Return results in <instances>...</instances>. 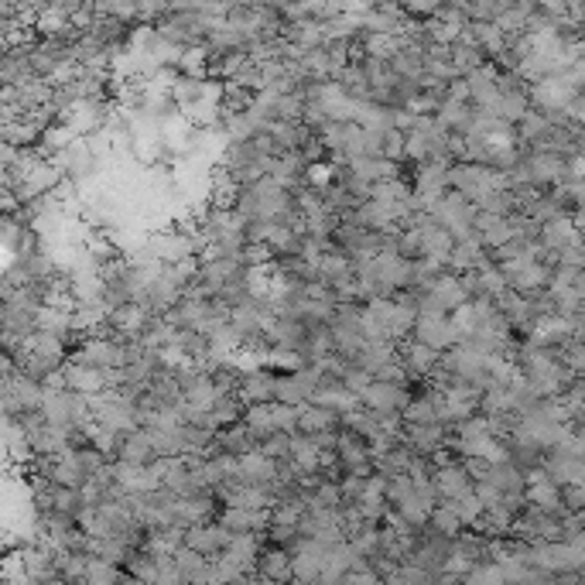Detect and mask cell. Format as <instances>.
Masks as SVG:
<instances>
[{
	"instance_id": "7402d4cb",
	"label": "cell",
	"mask_w": 585,
	"mask_h": 585,
	"mask_svg": "<svg viewBox=\"0 0 585 585\" xmlns=\"http://www.w3.org/2000/svg\"><path fill=\"white\" fill-rule=\"evenodd\" d=\"M404 425H442V418H438V401L432 390L411 397V404L404 408Z\"/></svg>"
},
{
	"instance_id": "d6986e66",
	"label": "cell",
	"mask_w": 585,
	"mask_h": 585,
	"mask_svg": "<svg viewBox=\"0 0 585 585\" xmlns=\"http://www.w3.org/2000/svg\"><path fill=\"white\" fill-rule=\"evenodd\" d=\"M497 308L503 312V319L514 325V329H524V332H531L534 319H538L534 302L527 295H517V291H507L503 298H497Z\"/></svg>"
},
{
	"instance_id": "4316f807",
	"label": "cell",
	"mask_w": 585,
	"mask_h": 585,
	"mask_svg": "<svg viewBox=\"0 0 585 585\" xmlns=\"http://www.w3.org/2000/svg\"><path fill=\"white\" fill-rule=\"evenodd\" d=\"M432 520H435V527H438V534H455L462 527V520H459V514L452 510V503H445V507H438L435 514H432Z\"/></svg>"
},
{
	"instance_id": "603a6c76",
	"label": "cell",
	"mask_w": 585,
	"mask_h": 585,
	"mask_svg": "<svg viewBox=\"0 0 585 585\" xmlns=\"http://www.w3.org/2000/svg\"><path fill=\"white\" fill-rule=\"evenodd\" d=\"M558 356H562L565 370L575 377V384H585V343L582 339H572L565 349H558Z\"/></svg>"
},
{
	"instance_id": "9c48e42d",
	"label": "cell",
	"mask_w": 585,
	"mask_h": 585,
	"mask_svg": "<svg viewBox=\"0 0 585 585\" xmlns=\"http://www.w3.org/2000/svg\"><path fill=\"white\" fill-rule=\"evenodd\" d=\"M65 387L72 390V394H79V397H100V394H107L110 384H107V373L103 370H93V367H79V363H65Z\"/></svg>"
},
{
	"instance_id": "7a4b0ae2",
	"label": "cell",
	"mask_w": 585,
	"mask_h": 585,
	"mask_svg": "<svg viewBox=\"0 0 585 585\" xmlns=\"http://www.w3.org/2000/svg\"><path fill=\"white\" fill-rule=\"evenodd\" d=\"M432 219L438 226H445V230H449L455 240H466V237H473V233H476L479 209L466 199V195H459V192L449 189L432 206Z\"/></svg>"
},
{
	"instance_id": "8992f818",
	"label": "cell",
	"mask_w": 585,
	"mask_h": 585,
	"mask_svg": "<svg viewBox=\"0 0 585 585\" xmlns=\"http://www.w3.org/2000/svg\"><path fill=\"white\" fill-rule=\"evenodd\" d=\"M527 339L544 349H565L575 339V322L565 319V315H538Z\"/></svg>"
},
{
	"instance_id": "52a82bcc",
	"label": "cell",
	"mask_w": 585,
	"mask_h": 585,
	"mask_svg": "<svg viewBox=\"0 0 585 585\" xmlns=\"http://www.w3.org/2000/svg\"><path fill=\"white\" fill-rule=\"evenodd\" d=\"M360 401H363V408L373 411V414H404V408L411 404V394H408V387L373 380V384L363 390Z\"/></svg>"
},
{
	"instance_id": "277c9868",
	"label": "cell",
	"mask_w": 585,
	"mask_h": 585,
	"mask_svg": "<svg viewBox=\"0 0 585 585\" xmlns=\"http://www.w3.org/2000/svg\"><path fill=\"white\" fill-rule=\"evenodd\" d=\"M414 298H418V295H414ZM425 298L435 308H442L445 315H452V312H459V308H466L469 302H473V291H469V284H466V278H462V274L445 271L442 278L428 284Z\"/></svg>"
},
{
	"instance_id": "cb8c5ba5",
	"label": "cell",
	"mask_w": 585,
	"mask_h": 585,
	"mask_svg": "<svg viewBox=\"0 0 585 585\" xmlns=\"http://www.w3.org/2000/svg\"><path fill=\"white\" fill-rule=\"evenodd\" d=\"M555 267H568V271H585V240L565 247L562 254H555Z\"/></svg>"
},
{
	"instance_id": "2e32d148",
	"label": "cell",
	"mask_w": 585,
	"mask_h": 585,
	"mask_svg": "<svg viewBox=\"0 0 585 585\" xmlns=\"http://www.w3.org/2000/svg\"><path fill=\"white\" fill-rule=\"evenodd\" d=\"M418 230V240H421V254H418V260L421 257H442V260H449V254H452V247H455V237L445 226H438L432 216L425 219V223H418L414 226Z\"/></svg>"
},
{
	"instance_id": "3957f363",
	"label": "cell",
	"mask_w": 585,
	"mask_h": 585,
	"mask_svg": "<svg viewBox=\"0 0 585 585\" xmlns=\"http://www.w3.org/2000/svg\"><path fill=\"white\" fill-rule=\"evenodd\" d=\"M154 319H158V315H154L144 302H130L124 308H117V312H110V332L117 339H124V343H141L154 325Z\"/></svg>"
},
{
	"instance_id": "5b68a950",
	"label": "cell",
	"mask_w": 585,
	"mask_h": 585,
	"mask_svg": "<svg viewBox=\"0 0 585 585\" xmlns=\"http://www.w3.org/2000/svg\"><path fill=\"white\" fill-rule=\"evenodd\" d=\"M336 455H339V462H343V469L349 476H370V469H377L373 466L377 459H373L370 442L367 438H360L356 432H349V428H339Z\"/></svg>"
},
{
	"instance_id": "6da1fadb",
	"label": "cell",
	"mask_w": 585,
	"mask_h": 585,
	"mask_svg": "<svg viewBox=\"0 0 585 585\" xmlns=\"http://www.w3.org/2000/svg\"><path fill=\"white\" fill-rule=\"evenodd\" d=\"M418 302V325H414V343L435 349V353H449L455 346V332H452V319L428 302L425 295L414 298Z\"/></svg>"
},
{
	"instance_id": "4fadbf2b",
	"label": "cell",
	"mask_w": 585,
	"mask_h": 585,
	"mask_svg": "<svg viewBox=\"0 0 585 585\" xmlns=\"http://www.w3.org/2000/svg\"><path fill=\"white\" fill-rule=\"evenodd\" d=\"M117 462H127V466H154V462H158V452H154V445H151L148 428H137V432H127L120 438Z\"/></svg>"
},
{
	"instance_id": "8fae6325",
	"label": "cell",
	"mask_w": 585,
	"mask_h": 585,
	"mask_svg": "<svg viewBox=\"0 0 585 585\" xmlns=\"http://www.w3.org/2000/svg\"><path fill=\"white\" fill-rule=\"evenodd\" d=\"M486 260H493L490 250H486L473 233V237H466V240H455V247L449 254V271L452 274H473L486 264Z\"/></svg>"
},
{
	"instance_id": "30bf717a",
	"label": "cell",
	"mask_w": 585,
	"mask_h": 585,
	"mask_svg": "<svg viewBox=\"0 0 585 585\" xmlns=\"http://www.w3.org/2000/svg\"><path fill=\"white\" fill-rule=\"evenodd\" d=\"M435 490H438V497L455 503V500L469 497V493L476 490V483H473V476L466 473L462 462H452V466H438L435 469Z\"/></svg>"
},
{
	"instance_id": "44dd1931",
	"label": "cell",
	"mask_w": 585,
	"mask_h": 585,
	"mask_svg": "<svg viewBox=\"0 0 585 585\" xmlns=\"http://www.w3.org/2000/svg\"><path fill=\"white\" fill-rule=\"evenodd\" d=\"M223 544H230V534H226L223 524H202L189 531V548L199 551V555H213Z\"/></svg>"
},
{
	"instance_id": "7c38bea8",
	"label": "cell",
	"mask_w": 585,
	"mask_h": 585,
	"mask_svg": "<svg viewBox=\"0 0 585 585\" xmlns=\"http://www.w3.org/2000/svg\"><path fill=\"white\" fill-rule=\"evenodd\" d=\"M401 360H404V367H408V373L414 380H432L435 373L442 370V353L414 343V339L401 346Z\"/></svg>"
},
{
	"instance_id": "ac0fdd59",
	"label": "cell",
	"mask_w": 585,
	"mask_h": 585,
	"mask_svg": "<svg viewBox=\"0 0 585 585\" xmlns=\"http://www.w3.org/2000/svg\"><path fill=\"white\" fill-rule=\"evenodd\" d=\"M339 425H343V418L329 408H319V404H308V408H302V414H298V435H305V438L339 432Z\"/></svg>"
},
{
	"instance_id": "ffe728a7",
	"label": "cell",
	"mask_w": 585,
	"mask_h": 585,
	"mask_svg": "<svg viewBox=\"0 0 585 585\" xmlns=\"http://www.w3.org/2000/svg\"><path fill=\"white\" fill-rule=\"evenodd\" d=\"M469 35H473V42L479 45V52L486 55V59H503V55L510 52V38L500 31V24H469Z\"/></svg>"
},
{
	"instance_id": "d4e9b609",
	"label": "cell",
	"mask_w": 585,
	"mask_h": 585,
	"mask_svg": "<svg viewBox=\"0 0 585 585\" xmlns=\"http://www.w3.org/2000/svg\"><path fill=\"white\" fill-rule=\"evenodd\" d=\"M452 510H455V514H459V520H462V524H476V520L486 514V510H483V503H479V497H476V493H469V497L455 500V503H452Z\"/></svg>"
},
{
	"instance_id": "e0dca14e",
	"label": "cell",
	"mask_w": 585,
	"mask_h": 585,
	"mask_svg": "<svg viewBox=\"0 0 585 585\" xmlns=\"http://www.w3.org/2000/svg\"><path fill=\"white\" fill-rule=\"evenodd\" d=\"M274 377L278 373H271V370H250V373H243V380H240V401L247 404V408H254V404H271L274 401Z\"/></svg>"
},
{
	"instance_id": "484cf974",
	"label": "cell",
	"mask_w": 585,
	"mask_h": 585,
	"mask_svg": "<svg viewBox=\"0 0 585 585\" xmlns=\"http://www.w3.org/2000/svg\"><path fill=\"white\" fill-rule=\"evenodd\" d=\"M264 572L271 575V579H288V575L295 572V562H288V555L274 551V555L264 558Z\"/></svg>"
},
{
	"instance_id": "83f0119b",
	"label": "cell",
	"mask_w": 585,
	"mask_h": 585,
	"mask_svg": "<svg viewBox=\"0 0 585 585\" xmlns=\"http://www.w3.org/2000/svg\"><path fill=\"white\" fill-rule=\"evenodd\" d=\"M572 219H575V230H579L582 237H585V206H579V209H575V213H572Z\"/></svg>"
},
{
	"instance_id": "9a60e30c",
	"label": "cell",
	"mask_w": 585,
	"mask_h": 585,
	"mask_svg": "<svg viewBox=\"0 0 585 585\" xmlns=\"http://www.w3.org/2000/svg\"><path fill=\"white\" fill-rule=\"evenodd\" d=\"M346 165H349V175L356 182L370 185V189L380 182H390V178H401V165L387 158H356V161H346Z\"/></svg>"
},
{
	"instance_id": "ba28073f",
	"label": "cell",
	"mask_w": 585,
	"mask_h": 585,
	"mask_svg": "<svg viewBox=\"0 0 585 585\" xmlns=\"http://www.w3.org/2000/svg\"><path fill=\"white\" fill-rule=\"evenodd\" d=\"M445 438H449V428L445 425H408L404 428V445L418 455V459H432L445 449Z\"/></svg>"
},
{
	"instance_id": "5bb4252c",
	"label": "cell",
	"mask_w": 585,
	"mask_h": 585,
	"mask_svg": "<svg viewBox=\"0 0 585 585\" xmlns=\"http://www.w3.org/2000/svg\"><path fill=\"white\" fill-rule=\"evenodd\" d=\"M538 240H541V247L548 250L551 257H555V254H562L565 247H572V243H579L585 237L579 230H575V219L572 216H558V219H551V223L541 226Z\"/></svg>"
}]
</instances>
